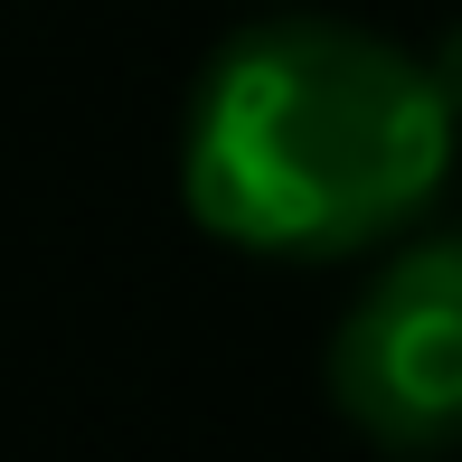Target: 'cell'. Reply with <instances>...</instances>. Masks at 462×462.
<instances>
[{
	"mask_svg": "<svg viewBox=\"0 0 462 462\" xmlns=\"http://www.w3.org/2000/svg\"><path fill=\"white\" fill-rule=\"evenodd\" d=\"M330 396L387 453L462 444V236H425L340 311Z\"/></svg>",
	"mask_w": 462,
	"mask_h": 462,
	"instance_id": "obj_2",
	"label": "cell"
},
{
	"mask_svg": "<svg viewBox=\"0 0 462 462\" xmlns=\"http://www.w3.org/2000/svg\"><path fill=\"white\" fill-rule=\"evenodd\" d=\"M425 76H434V95H444V104H453V123H462V29L425 57Z\"/></svg>",
	"mask_w": 462,
	"mask_h": 462,
	"instance_id": "obj_3",
	"label": "cell"
},
{
	"mask_svg": "<svg viewBox=\"0 0 462 462\" xmlns=\"http://www.w3.org/2000/svg\"><path fill=\"white\" fill-rule=\"evenodd\" d=\"M453 133L425 57L340 19H274L199 76L180 189L189 217L245 255H349L444 189Z\"/></svg>",
	"mask_w": 462,
	"mask_h": 462,
	"instance_id": "obj_1",
	"label": "cell"
}]
</instances>
